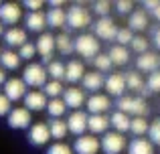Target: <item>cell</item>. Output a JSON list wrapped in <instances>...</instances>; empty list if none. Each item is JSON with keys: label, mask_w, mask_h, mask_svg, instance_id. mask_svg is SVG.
<instances>
[{"label": "cell", "mask_w": 160, "mask_h": 154, "mask_svg": "<svg viewBox=\"0 0 160 154\" xmlns=\"http://www.w3.org/2000/svg\"><path fill=\"white\" fill-rule=\"evenodd\" d=\"M35 49H37V53L43 57V63L49 65L53 61V53H55V37L51 32H41V37L35 43Z\"/></svg>", "instance_id": "8fae6325"}, {"label": "cell", "mask_w": 160, "mask_h": 154, "mask_svg": "<svg viewBox=\"0 0 160 154\" xmlns=\"http://www.w3.org/2000/svg\"><path fill=\"white\" fill-rule=\"evenodd\" d=\"M49 140H51V136H49L47 124H45V122L32 124L31 130H28V142H31L32 146H45Z\"/></svg>", "instance_id": "ac0fdd59"}, {"label": "cell", "mask_w": 160, "mask_h": 154, "mask_svg": "<svg viewBox=\"0 0 160 154\" xmlns=\"http://www.w3.org/2000/svg\"><path fill=\"white\" fill-rule=\"evenodd\" d=\"M108 120H109V126L113 128V132H118V134L128 132V128H130V116L122 114V112H113Z\"/></svg>", "instance_id": "4dcf8cb0"}, {"label": "cell", "mask_w": 160, "mask_h": 154, "mask_svg": "<svg viewBox=\"0 0 160 154\" xmlns=\"http://www.w3.org/2000/svg\"><path fill=\"white\" fill-rule=\"evenodd\" d=\"M148 140L152 142V146L156 148V146H160V118H156L154 122H150L148 124Z\"/></svg>", "instance_id": "74e56055"}, {"label": "cell", "mask_w": 160, "mask_h": 154, "mask_svg": "<svg viewBox=\"0 0 160 154\" xmlns=\"http://www.w3.org/2000/svg\"><path fill=\"white\" fill-rule=\"evenodd\" d=\"M22 83L28 87H43L47 83V71L41 63H28L22 71Z\"/></svg>", "instance_id": "5b68a950"}, {"label": "cell", "mask_w": 160, "mask_h": 154, "mask_svg": "<svg viewBox=\"0 0 160 154\" xmlns=\"http://www.w3.org/2000/svg\"><path fill=\"white\" fill-rule=\"evenodd\" d=\"M128 154H156L152 142L148 138H134L128 142Z\"/></svg>", "instance_id": "603a6c76"}, {"label": "cell", "mask_w": 160, "mask_h": 154, "mask_svg": "<svg viewBox=\"0 0 160 154\" xmlns=\"http://www.w3.org/2000/svg\"><path fill=\"white\" fill-rule=\"evenodd\" d=\"M65 24L73 31H85L87 27H91V10L81 2L73 4L69 10H65Z\"/></svg>", "instance_id": "7a4b0ae2"}, {"label": "cell", "mask_w": 160, "mask_h": 154, "mask_svg": "<svg viewBox=\"0 0 160 154\" xmlns=\"http://www.w3.org/2000/svg\"><path fill=\"white\" fill-rule=\"evenodd\" d=\"M113 6H116V10L120 12V14H130V12L134 10V2H130V0H118Z\"/></svg>", "instance_id": "bcb514c9"}, {"label": "cell", "mask_w": 160, "mask_h": 154, "mask_svg": "<svg viewBox=\"0 0 160 154\" xmlns=\"http://www.w3.org/2000/svg\"><path fill=\"white\" fill-rule=\"evenodd\" d=\"M2 32H4V28H2V24H0V37H2Z\"/></svg>", "instance_id": "f5cc1de1"}, {"label": "cell", "mask_w": 160, "mask_h": 154, "mask_svg": "<svg viewBox=\"0 0 160 154\" xmlns=\"http://www.w3.org/2000/svg\"><path fill=\"white\" fill-rule=\"evenodd\" d=\"M128 132H132L134 138H144V134L148 132V122H146V118H130Z\"/></svg>", "instance_id": "836d02e7"}, {"label": "cell", "mask_w": 160, "mask_h": 154, "mask_svg": "<svg viewBox=\"0 0 160 154\" xmlns=\"http://www.w3.org/2000/svg\"><path fill=\"white\" fill-rule=\"evenodd\" d=\"M73 51H77V55H81L83 59H93L95 55H99V41L89 32H81L77 39H73Z\"/></svg>", "instance_id": "3957f363"}, {"label": "cell", "mask_w": 160, "mask_h": 154, "mask_svg": "<svg viewBox=\"0 0 160 154\" xmlns=\"http://www.w3.org/2000/svg\"><path fill=\"white\" fill-rule=\"evenodd\" d=\"M63 91H65V87H63L61 81H47L43 85V93H45V97H49V99L61 97Z\"/></svg>", "instance_id": "d590c367"}, {"label": "cell", "mask_w": 160, "mask_h": 154, "mask_svg": "<svg viewBox=\"0 0 160 154\" xmlns=\"http://www.w3.org/2000/svg\"><path fill=\"white\" fill-rule=\"evenodd\" d=\"M73 154H98L99 152V140L91 134L77 136V140L73 142Z\"/></svg>", "instance_id": "4fadbf2b"}, {"label": "cell", "mask_w": 160, "mask_h": 154, "mask_svg": "<svg viewBox=\"0 0 160 154\" xmlns=\"http://www.w3.org/2000/svg\"><path fill=\"white\" fill-rule=\"evenodd\" d=\"M124 79H126V89H130V91H134V93H138V97H142V95H150L148 93V89H146V85H144V79H142V75L134 69V71H128V73H124Z\"/></svg>", "instance_id": "e0dca14e"}, {"label": "cell", "mask_w": 160, "mask_h": 154, "mask_svg": "<svg viewBox=\"0 0 160 154\" xmlns=\"http://www.w3.org/2000/svg\"><path fill=\"white\" fill-rule=\"evenodd\" d=\"M116 107L118 112H122V114L126 116H134V118H146L150 112L148 107V102H146L144 97H132V95H122V97H118L116 102Z\"/></svg>", "instance_id": "6da1fadb"}, {"label": "cell", "mask_w": 160, "mask_h": 154, "mask_svg": "<svg viewBox=\"0 0 160 154\" xmlns=\"http://www.w3.org/2000/svg\"><path fill=\"white\" fill-rule=\"evenodd\" d=\"M128 146L124 134H118V132H106L103 138L99 140V150L103 154H122Z\"/></svg>", "instance_id": "277c9868"}, {"label": "cell", "mask_w": 160, "mask_h": 154, "mask_svg": "<svg viewBox=\"0 0 160 154\" xmlns=\"http://www.w3.org/2000/svg\"><path fill=\"white\" fill-rule=\"evenodd\" d=\"M24 24H27V28L31 32H41L45 28V12H27V16H24ZM24 28V31H27Z\"/></svg>", "instance_id": "83f0119b"}, {"label": "cell", "mask_w": 160, "mask_h": 154, "mask_svg": "<svg viewBox=\"0 0 160 154\" xmlns=\"http://www.w3.org/2000/svg\"><path fill=\"white\" fill-rule=\"evenodd\" d=\"M22 6H24V8H28V12H39L41 8L45 6V2H43V0H27Z\"/></svg>", "instance_id": "7dc6e473"}, {"label": "cell", "mask_w": 160, "mask_h": 154, "mask_svg": "<svg viewBox=\"0 0 160 154\" xmlns=\"http://www.w3.org/2000/svg\"><path fill=\"white\" fill-rule=\"evenodd\" d=\"M22 102H24V110L28 112H41L47 107V97H45L43 91H27Z\"/></svg>", "instance_id": "d6986e66"}, {"label": "cell", "mask_w": 160, "mask_h": 154, "mask_svg": "<svg viewBox=\"0 0 160 154\" xmlns=\"http://www.w3.org/2000/svg\"><path fill=\"white\" fill-rule=\"evenodd\" d=\"M103 87L109 95L113 97H122L126 91V79H124V73L116 71V73H109V75L103 79Z\"/></svg>", "instance_id": "2e32d148"}, {"label": "cell", "mask_w": 160, "mask_h": 154, "mask_svg": "<svg viewBox=\"0 0 160 154\" xmlns=\"http://www.w3.org/2000/svg\"><path fill=\"white\" fill-rule=\"evenodd\" d=\"M10 112V102L4 97V93H0V118H6Z\"/></svg>", "instance_id": "c3c4849f"}, {"label": "cell", "mask_w": 160, "mask_h": 154, "mask_svg": "<svg viewBox=\"0 0 160 154\" xmlns=\"http://www.w3.org/2000/svg\"><path fill=\"white\" fill-rule=\"evenodd\" d=\"M22 18V6L18 2H0V24L14 27Z\"/></svg>", "instance_id": "ba28073f"}, {"label": "cell", "mask_w": 160, "mask_h": 154, "mask_svg": "<svg viewBox=\"0 0 160 154\" xmlns=\"http://www.w3.org/2000/svg\"><path fill=\"white\" fill-rule=\"evenodd\" d=\"M150 27L148 22V14L144 10H132L130 12V18H128V28L130 31H146Z\"/></svg>", "instance_id": "d4e9b609"}, {"label": "cell", "mask_w": 160, "mask_h": 154, "mask_svg": "<svg viewBox=\"0 0 160 154\" xmlns=\"http://www.w3.org/2000/svg\"><path fill=\"white\" fill-rule=\"evenodd\" d=\"M4 97L8 99V102H18V99L24 97V93H27V85L22 83V79L20 77H6V81H4Z\"/></svg>", "instance_id": "30bf717a"}, {"label": "cell", "mask_w": 160, "mask_h": 154, "mask_svg": "<svg viewBox=\"0 0 160 154\" xmlns=\"http://www.w3.org/2000/svg\"><path fill=\"white\" fill-rule=\"evenodd\" d=\"M83 75H85V67H83L81 61L71 59L69 63L65 65V75H63V79H67L69 83H77V81H81Z\"/></svg>", "instance_id": "7402d4cb"}, {"label": "cell", "mask_w": 160, "mask_h": 154, "mask_svg": "<svg viewBox=\"0 0 160 154\" xmlns=\"http://www.w3.org/2000/svg\"><path fill=\"white\" fill-rule=\"evenodd\" d=\"M134 39V32L130 31L128 27H118V32H116V43L120 45V47H126V45H130Z\"/></svg>", "instance_id": "f35d334b"}, {"label": "cell", "mask_w": 160, "mask_h": 154, "mask_svg": "<svg viewBox=\"0 0 160 154\" xmlns=\"http://www.w3.org/2000/svg\"><path fill=\"white\" fill-rule=\"evenodd\" d=\"M130 47H132L134 51L138 53V55H142V53H146V51H148V47H150V41L146 39V37H142V35H134L132 43H130Z\"/></svg>", "instance_id": "ab89813d"}, {"label": "cell", "mask_w": 160, "mask_h": 154, "mask_svg": "<svg viewBox=\"0 0 160 154\" xmlns=\"http://www.w3.org/2000/svg\"><path fill=\"white\" fill-rule=\"evenodd\" d=\"M142 6H144L146 10H148L150 14H152L154 18L160 22V0H158V2H156V0H146V2H142ZM146 10H144V12H146Z\"/></svg>", "instance_id": "ee69618b"}, {"label": "cell", "mask_w": 160, "mask_h": 154, "mask_svg": "<svg viewBox=\"0 0 160 154\" xmlns=\"http://www.w3.org/2000/svg\"><path fill=\"white\" fill-rule=\"evenodd\" d=\"M55 51H59L61 55H71L73 53V39L67 32H61L59 37H55Z\"/></svg>", "instance_id": "1f68e13d"}, {"label": "cell", "mask_w": 160, "mask_h": 154, "mask_svg": "<svg viewBox=\"0 0 160 154\" xmlns=\"http://www.w3.org/2000/svg\"><path fill=\"white\" fill-rule=\"evenodd\" d=\"M148 41L160 51V27H154V28H152V35H150Z\"/></svg>", "instance_id": "681fc988"}, {"label": "cell", "mask_w": 160, "mask_h": 154, "mask_svg": "<svg viewBox=\"0 0 160 154\" xmlns=\"http://www.w3.org/2000/svg\"><path fill=\"white\" fill-rule=\"evenodd\" d=\"M16 55H18V59H20V61H22V59L31 61L32 57L37 55V49H35V43H24L22 47H18V51H16Z\"/></svg>", "instance_id": "b9f144b4"}, {"label": "cell", "mask_w": 160, "mask_h": 154, "mask_svg": "<svg viewBox=\"0 0 160 154\" xmlns=\"http://www.w3.org/2000/svg\"><path fill=\"white\" fill-rule=\"evenodd\" d=\"M108 59L112 61V65H128L130 61V51L126 47H120V45H113L109 47V53H108Z\"/></svg>", "instance_id": "f1b7e54d"}, {"label": "cell", "mask_w": 160, "mask_h": 154, "mask_svg": "<svg viewBox=\"0 0 160 154\" xmlns=\"http://www.w3.org/2000/svg\"><path fill=\"white\" fill-rule=\"evenodd\" d=\"M85 106L89 116H106V112H109L112 107V99L106 93H93L85 99Z\"/></svg>", "instance_id": "7c38bea8"}, {"label": "cell", "mask_w": 160, "mask_h": 154, "mask_svg": "<svg viewBox=\"0 0 160 154\" xmlns=\"http://www.w3.org/2000/svg\"><path fill=\"white\" fill-rule=\"evenodd\" d=\"M160 69V57L158 53H152V51H146L142 55H138L136 59V71L140 73H154Z\"/></svg>", "instance_id": "5bb4252c"}, {"label": "cell", "mask_w": 160, "mask_h": 154, "mask_svg": "<svg viewBox=\"0 0 160 154\" xmlns=\"http://www.w3.org/2000/svg\"><path fill=\"white\" fill-rule=\"evenodd\" d=\"M93 37L95 39H102V41H113L116 39V32H118V24L113 22V18L109 16H102L93 22Z\"/></svg>", "instance_id": "52a82bcc"}, {"label": "cell", "mask_w": 160, "mask_h": 154, "mask_svg": "<svg viewBox=\"0 0 160 154\" xmlns=\"http://www.w3.org/2000/svg\"><path fill=\"white\" fill-rule=\"evenodd\" d=\"M109 6H112V4L106 2V0H98V2H93L91 10H93L95 14H99V18H102V16H109Z\"/></svg>", "instance_id": "f6af8a7d"}, {"label": "cell", "mask_w": 160, "mask_h": 154, "mask_svg": "<svg viewBox=\"0 0 160 154\" xmlns=\"http://www.w3.org/2000/svg\"><path fill=\"white\" fill-rule=\"evenodd\" d=\"M87 130L91 132V136L109 132V120H108V116H89V118H87Z\"/></svg>", "instance_id": "cb8c5ba5"}, {"label": "cell", "mask_w": 160, "mask_h": 154, "mask_svg": "<svg viewBox=\"0 0 160 154\" xmlns=\"http://www.w3.org/2000/svg\"><path fill=\"white\" fill-rule=\"evenodd\" d=\"M103 77L102 73H98V71H89V73H85L81 79V87L85 91H91V95L93 93H98L99 89H103Z\"/></svg>", "instance_id": "44dd1931"}, {"label": "cell", "mask_w": 160, "mask_h": 154, "mask_svg": "<svg viewBox=\"0 0 160 154\" xmlns=\"http://www.w3.org/2000/svg\"><path fill=\"white\" fill-rule=\"evenodd\" d=\"M146 89H148V93H160V69L154 73H150L148 79L144 81Z\"/></svg>", "instance_id": "60d3db41"}, {"label": "cell", "mask_w": 160, "mask_h": 154, "mask_svg": "<svg viewBox=\"0 0 160 154\" xmlns=\"http://www.w3.org/2000/svg\"><path fill=\"white\" fill-rule=\"evenodd\" d=\"M45 24L51 28H61L65 24V10L63 8H49L45 12Z\"/></svg>", "instance_id": "f546056e"}, {"label": "cell", "mask_w": 160, "mask_h": 154, "mask_svg": "<svg viewBox=\"0 0 160 154\" xmlns=\"http://www.w3.org/2000/svg\"><path fill=\"white\" fill-rule=\"evenodd\" d=\"M20 67V59L16 55V51H0V69L2 71H16Z\"/></svg>", "instance_id": "484cf974"}, {"label": "cell", "mask_w": 160, "mask_h": 154, "mask_svg": "<svg viewBox=\"0 0 160 154\" xmlns=\"http://www.w3.org/2000/svg\"><path fill=\"white\" fill-rule=\"evenodd\" d=\"M47 112L51 116V120H61L63 114L67 112V107L61 97H55V99H47Z\"/></svg>", "instance_id": "d6a6232c"}, {"label": "cell", "mask_w": 160, "mask_h": 154, "mask_svg": "<svg viewBox=\"0 0 160 154\" xmlns=\"http://www.w3.org/2000/svg\"><path fill=\"white\" fill-rule=\"evenodd\" d=\"M91 63H93V67H95V71L98 73H108V71H112V61L108 59V55H103V53H99V55H95L93 59H91Z\"/></svg>", "instance_id": "8d00e7d4"}, {"label": "cell", "mask_w": 160, "mask_h": 154, "mask_svg": "<svg viewBox=\"0 0 160 154\" xmlns=\"http://www.w3.org/2000/svg\"><path fill=\"white\" fill-rule=\"evenodd\" d=\"M47 77H53V81H61L63 75H65V63L63 61H51V63L47 65Z\"/></svg>", "instance_id": "e575fe53"}, {"label": "cell", "mask_w": 160, "mask_h": 154, "mask_svg": "<svg viewBox=\"0 0 160 154\" xmlns=\"http://www.w3.org/2000/svg\"><path fill=\"white\" fill-rule=\"evenodd\" d=\"M2 39H4V43L10 47V51L14 47H22L24 43H27V31L24 28H20V27H10L8 31H4L2 32Z\"/></svg>", "instance_id": "ffe728a7"}, {"label": "cell", "mask_w": 160, "mask_h": 154, "mask_svg": "<svg viewBox=\"0 0 160 154\" xmlns=\"http://www.w3.org/2000/svg\"><path fill=\"white\" fill-rule=\"evenodd\" d=\"M6 124L12 130H27L32 124V116L24 107H10V112L6 116Z\"/></svg>", "instance_id": "8992f818"}, {"label": "cell", "mask_w": 160, "mask_h": 154, "mask_svg": "<svg viewBox=\"0 0 160 154\" xmlns=\"http://www.w3.org/2000/svg\"><path fill=\"white\" fill-rule=\"evenodd\" d=\"M61 99H63L67 110L71 107L73 112H77V110H81V106L85 103V91L79 89V87H67V89L63 91Z\"/></svg>", "instance_id": "9a60e30c"}, {"label": "cell", "mask_w": 160, "mask_h": 154, "mask_svg": "<svg viewBox=\"0 0 160 154\" xmlns=\"http://www.w3.org/2000/svg\"><path fill=\"white\" fill-rule=\"evenodd\" d=\"M4 81H6V71L0 69V85H4Z\"/></svg>", "instance_id": "816d5d0a"}, {"label": "cell", "mask_w": 160, "mask_h": 154, "mask_svg": "<svg viewBox=\"0 0 160 154\" xmlns=\"http://www.w3.org/2000/svg\"><path fill=\"white\" fill-rule=\"evenodd\" d=\"M87 118H89V114H87V112H83V110L71 112L69 118L65 120L67 132H71L75 138H77V136H83L87 132Z\"/></svg>", "instance_id": "9c48e42d"}, {"label": "cell", "mask_w": 160, "mask_h": 154, "mask_svg": "<svg viewBox=\"0 0 160 154\" xmlns=\"http://www.w3.org/2000/svg\"><path fill=\"white\" fill-rule=\"evenodd\" d=\"M47 154H73V150H71V146L65 144V142H55L47 148Z\"/></svg>", "instance_id": "7bdbcfd3"}, {"label": "cell", "mask_w": 160, "mask_h": 154, "mask_svg": "<svg viewBox=\"0 0 160 154\" xmlns=\"http://www.w3.org/2000/svg\"><path fill=\"white\" fill-rule=\"evenodd\" d=\"M47 130H49V136H51L53 140H57V142H63L65 136L69 134V132H67L65 120H49L47 122Z\"/></svg>", "instance_id": "4316f807"}, {"label": "cell", "mask_w": 160, "mask_h": 154, "mask_svg": "<svg viewBox=\"0 0 160 154\" xmlns=\"http://www.w3.org/2000/svg\"><path fill=\"white\" fill-rule=\"evenodd\" d=\"M49 6H51V8H63V2H61V0H51Z\"/></svg>", "instance_id": "f907efd6"}]
</instances>
